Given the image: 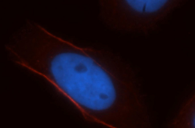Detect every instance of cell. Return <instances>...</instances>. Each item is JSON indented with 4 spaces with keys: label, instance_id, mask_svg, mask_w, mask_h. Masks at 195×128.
<instances>
[{
    "label": "cell",
    "instance_id": "6da1fadb",
    "mask_svg": "<svg viewBox=\"0 0 195 128\" xmlns=\"http://www.w3.org/2000/svg\"><path fill=\"white\" fill-rule=\"evenodd\" d=\"M51 82L84 118L92 117L100 110L106 82L102 63L96 59L84 57L69 61L53 74Z\"/></svg>",
    "mask_w": 195,
    "mask_h": 128
},
{
    "label": "cell",
    "instance_id": "7a4b0ae2",
    "mask_svg": "<svg viewBox=\"0 0 195 128\" xmlns=\"http://www.w3.org/2000/svg\"><path fill=\"white\" fill-rule=\"evenodd\" d=\"M195 95L194 93L183 105L177 116L168 124L169 128H195Z\"/></svg>",
    "mask_w": 195,
    "mask_h": 128
}]
</instances>
